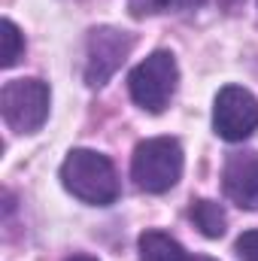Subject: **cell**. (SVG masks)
<instances>
[{
    "instance_id": "cell-1",
    "label": "cell",
    "mask_w": 258,
    "mask_h": 261,
    "mask_svg": "<svg viewBox=\"0 0 258 261\" xmlns=\"http://www.w3.org/2000/svg\"><path fill=\"white\" fill-rule=\"evenodd\" d=\"M61 182L73 197L94 206H110L119 197V173L113 161L94 149H73L61 164Z\"/></svg>"
},
{
    "instance_id": "cell-7",
    "label": "cell",
    "mask_w": 258,
    "mask_h": 261,
    "mask_svg": "<svg viewBox=\"0 0 258 261\" xmlns=\"http://www.w3.org/2000/svg\"><path fill=\"white\" fill-rule=\"evenodd\" d=\"M222 189L240 210H258V152H234L222 170Z\"/></svg>"
},
{
    "instance_id": "cell-15",
    "label": "cell",
    "mask_w": 258,
    "mask_h": 261,
    "mask_svg": "<svg viewBox=\"0 0 258 261\" xmlns=\"http://www.w3.org/2000/svg\"><path fill=\"white\" fill-rule=\"evenodd\" d=\"M192 261H216V258H207V255H197V258H192Z\"/></svg>"
},
{
    "instance_id": "cell-3",
    "label": "cell",
    "mask_w": 258,
    "mask_h": 261,
    "mask_svg": "<svg viewBox=\"0 0 258 261\" xmlns=\"http://www.w3.org/2000/svg\"><path fill=\"white\" fill-rule=\"evenodd\" d=\"M176 82H179V67L176 58L164 49L152 52L146 61L131 70L128 88L137 107H143L146 113H164L170 97L176 94Z\"/></svg>"
},
{
    "instance_id": "cell-14",
    "label": "cell",
    "mask_w": 258,
    "mask_h": 261,
    "mask_svg": "<svg viewBox=\"0 0 258 261\" xmlns=\"http://www.w3.org/2000/svg\"><path fill=\"white\" fill-rule=\"evenodd\" d=\"M67 261H97V258H91V255H70Z\"/></svg>"
},
{
    "instance_id": "cell-4",
    "label": "cell",
    "mask_w": 258,
    "mask_h": 261,
    "mask_svg": "<svg viewBox=\"0 0 258 261\" xmlns=\"http://www.w3.org/2000/svg\"><path fill=\"white\" fill-rule=\"evenodd\" d=\"M3 122L15 134H34L49 119V85L40 79H12L0 91Z\"/></svg>"
},
{
    "instance_id": "cell-6",
    "label": "cell",
    "mask_w": 258,
    "mask_h": 261,
    "mask_svg": "<svg viewBox=\"0 0 258 261\" xmlns=\"http://www.w3.org/2000/svg\"><path fill=\"white\" fill-rule=\"evenodd\" d=\"M134 37L119 31V28H94L88 34V52H85V82L91 88L107 85L116 70L125 64V58L131 55Z\"/></svg>"
},
{
    "instance_id": "cell-12",
    "label": "cell",
    "mask_w": 258,
    "mask_h": 261,
    "mask_svg": "<svg viewBox=\"0 0 258 261\" xmlns=\"http://www.w3.org/2000/svg\"><path fill=\"white\" fill-rule=\"evenodd\" d=\"M167 6H170V0H128L131 15H137V18L155 15V12H161V9H167Z\"/></svg>"
},
{
    "instance_id": "cell-11",
    "label": "cell",
    "mask_w": 258,
    "mask_h": 261,
    "mask_svg": "<svg viewBox=\"0 0 258 261\" xmlns=\"http://www.w3.org/2000/svg\"><path fill=\"white\" fill-rule=\"evenodd\" d=\"M234 252L240 261H258V228L255 231H243L234 243Z\"/></svg>"
},
{
    "instance_id": "cell-5",
    "label": "cell",
    "mask_w": 258,
    "mask_h": 261,
    "mask_svg": "<svg viewBox=\"0 0 258 261\" xmlns=\"http://www.w3.org/2000/svg\"><path fill=\"white\" fill-rule=\"evenodd\" d=\"M213 128L228 143H243L258 128V100L240 85H225L213 103Z\"/></svg>"
},
{
    "instance_id": "cell-10",
    "label": "cell",
    "mask_w": 258,
    "mask_h": 261,
    "mask_svg": "<svg viewBox=\"0 0 258 261\" xmlns=\"http://www.w3.org/2000/svg\"><path fill=\"white\" fill-rule=\"evenodd\" d=\"M0 40H3V49H0V64L3 67H12L21 55H24V37H21V31L15 28V21L12 18H3V24H0Z\"/></svg>"
},
{
    "instance_id": "cell-13",
    "label": "cell",
    "mask_w": 258,
    "mask_h": 261,
    "mask_svg": "<svg viewBox=\"0 0 258 261\" xmlns=\"http://www.w3.org/2000/svg\"><path fill=\"white\" fill-rule=\"evenodd\" d=\"M203 0H170V6L173 9H194V6H200Z\"/></svg>"
},
{
    "instance_id": "cell-9",
    "label": "cell",
    "mask_w": 258,
    "mask_h": 261,
    "mask_svg": "<svg viewBox=\"0 0 258 261\" xmlns=\"http://www.w3.org/2000/svg\"><path fill=\"white\" fill-rule=\"evenodd\" d=\"M189 216H192L194 225L200 228V234H203V237H210V240H219V237L225 234L228 216H225L222 203L200 197V200H194V203H192V213H189Z\"/></svg>"
},
{
    "instance_id": "cell-8",
    "label": "cell",
    "mask_w": 258,
    "mask_h": 261,
    "mask_svg": "<svg viewBox=\"0 0 258 261\" xmlns=\"http://www.w3.org/2000/svg\"><path fill=\"white\" fill-rule=\"evenodd\" d=\"M140 261H189L186 249L164 231H143L140 234Z\"/></svg>"
},
{
    "instance_id": "cell-2",
    "label": "cell",
    "mask_w": 258,
    "mask_h": 261,
    "mask_svg": "<svg viewBox=\"0 0 258 261\" xmlns=\"http://www.w3.org/2000/svg\"><path fill=\"white\" fill-rule=\"evenodd\" d=\"M131 176L140 192L164 195L183 176V146L173 137H149L137 143L131 158Z\"/></svg>"
}]
</instances>
